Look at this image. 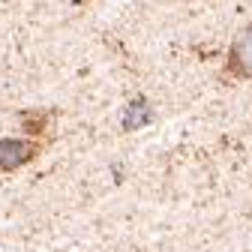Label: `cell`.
<instances>
[{"label": "cell", "instance_id": "1", "mask_svg": "<svg viewBox=\"0 0 252 252\" xmlns=\"http://www.w3.org/2000/svg\"><path fill=\"white\" fill-rule=\"evenodd\" d=\"M225 72L234 78H243V81L252 78V24L243 27L234 36V42L225 54Z\"/></svg>", "mask_w": 252, "mask_h": 252}, {"label": "cell", "instance_id": "2", "mask_svg": "<svg viewBox=\"0 0 252 252\" xmlns=\"http://www.w3.org/2000/svg\"><path fill=\"white\" fill-rule=\"evenodd\" d=\"M36 156L33 141H12V138H0V171H12L24 162H30Z\"/></svg>", "mask_w": 252, "mask_h": 252}]
</instances>
